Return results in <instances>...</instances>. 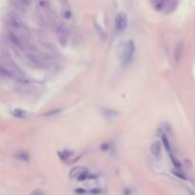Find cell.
Wrapping results in <instances>:
<instances>
[{"instance_id": "cell-1", "label": "cell", "mask_w": 195, "mask_h": 195, "mask_svg": "<svg viewBox=\"0 0 195 195\" xmlns=\"http://www.w3.org/2000/svg\"><path fill=\"white\" fill-rule=\"evenodd\" d=\"M134 43L132 40H128L124 43V46L122 49L121 52V59L124 63H128L129 60L132 59L133 53H134Z\"/></svg>"}, {"instance_id": "cell-2", "label": "cell", "mask_w": 195, "mask_h": 195, "mask_svg": "<svg viewBox=\"0 0 195 195\" xmlns=\"http://www.w3.org/2000/svg\"><path fill=\"white\" fill-rule=\"evenodd\" d=\"M128 27V17L125 13H119L115 18V28L118 31H124Z\"/></svg>"}, {"instance_id": "cell-3", "label": "cell", "mask_w": 195, "mask_h": 195, "mask_svg": "<svg viewBox=\"0 0 195 195\" xmlns=\"http://www.w3.org/2000/svg\"><path fill=\"white\" fill-rule=\"evenodd\" d=\"M8 23L10 27H12L13 29H15V30H21L24 27V23L22 19L14 14L8 15Z\"/></svg>"}, {"instance_id": "cell-4", "label": "cell", "mask_w": 195, "mask_h": 195, "mask_svg": "<svg viewBox=\"0 0 195 195\" xmlns=\"http://www.w3.org/2000/svg\"><path fill=\"white\" fill-rule=\"evenodd\" d=\"M27 57L32 64L35 65V66H37V67H44L45 66V61L43 60L41 57H39L38 55H36L35 53L28 52Z\"/></svg>"}, {"instance_id": "cell-5", "label": "cell", "mask_w": 195, "mask_h": 195, "mask_svg": "<svg viewBox=\"0 0 195 195\" xmlns=\"http://www.w3.org/2000/svg\"><path fill=\"white\" fill-rule=\"evenodd\" d=\"M7 38L9 40L10 43H12V44L15 47H18V48H22L23 45H22V42H21V39L16 35H14V32H8L7 35Z\"/></svg>"}, {"instance_id": "cell-6", "label": "cell", "mask_w": 195, "mask_h": 195, "mask_svg": "<svg viewBox=\"0 0 195 195\" xmlns=\"http://www.w3.org/2000/svg\"><path fill=\"white\" fill-rule=\"evenodd\" d=\"M88 169L84 167H76V168H73L71 172H70V178L71 179H75V178H78L80 175H82L83 173L87 172Z\"/></svg>"}, {"instance_id": "cell-7", "label": "cell", "mask_w": 195, "mask_h": 195, "mask_svg": "<svg viewBox=\"0 0 195 195\" xmlns=\"http://www.w3.org/2000/svg\"><path fill=\"white\" fill-rule=\"evenodd\" d=\"M57 34H58V37H59L60 42L62 43L63 45H65V44H66V42H67V38H68L67 37L68 35H67L66 29H65L63 26H59L57 28Z\"/></svg>"}, {"instance_id": "cell-8", "label": "cell", "mask_w": 195, "mask_h": 195, "mask_svg": "<svg viewBox=\"0 0 195 195\" xmlns=\"http://www.w3.org/2000/svg\"><path fill=\"white\" fill-rule=\"evenodd\" d=\"M183 51H184V45H183V43H179L174 51V60L176 62H178L181 59V57L183 55Z\"/></svg>"}, {"instance_id": "cell-9", "label": "cell", "mask_w": 195, "mask_h": 195, "mask_svg": "<svg viewBox=\"0 0 195 195\" xmlns=\"http://www.w3.org/2000/svg\"><path fill=\"white\" fill-rule=\"evenodd\" d=\"M150 151L154 156H158L161 153V143H160V141H155V142L151 145Z\"/></svg>"}, {"instance_id": "cell-10", "label": "cell", "mask_w": 195, "mask_h": 195, "mask_svg": "<svg viewBox=\"0 0 195 195\" xmlns=\"http://www.w3.org/2000/svg\"><path fill=\"white\" fill-rule=\"evenodd\" d=\"M12 114H13L14 116L17 117V118H25L26 115H27V113H26L25 111L20 110V109H15V110H14L13 112H12Z\"/></svg>"}, {"instance_id": "cell-11", "label": "cell", "mask_w": 195, "mask_h": 195, "mask_svg": "<svg viewBox=\"0 0 195 195\" xmlns=\"http://www.w3.org/2000/svg\"><path fill=\"white\" fill-rule=\"evenodd\" d=\"M14 157L18 160H23V161H28L29 160V155L27 152H25V151H19V152H17Z\"/></svg>"}, {"instance_id": "cell-12", "label": "cell", "mask_w": 195, "mask_h": 195, "mask_svg": "<svg viewBox=\"0 0 195 195\" xmlns=\"http://www.w3.org/2000/svg\"><path fill=\"white\" fill-rule=\"evenodd\" d=\"M162 142H163V144H164V146H165V148H166V149H167L168 152H169V153L171 152V148H170L169 141L168 137H167L165 134L162 135Z\"/></svg>"}, {"instance_id": "cell-13", "label": "cell", "mask_w": 195, "mask_h": 195, "mask_svg": "<svg viewBox=\"0 0 195 195\" xmlns=\"http://www.w3.org/2000/svg\"><path fill=\"white\" fill-rule=\"evenodd\" d=\"M169 157H170V160H171V162H172V164L173 165H174L176 168H181V163H180V162L174 157V155H173L171 152H169Z\"/></svg>"}, {"instance_id": "cell-14", "label": "cell", "mask_w": 195, "mask_h": 195, "mask_svg": "<svg viewBox=\"0 0 195 195\" xmlns=\"http://www.w3.org/2000/svg\"><path fill=\"white\" fill-rule=\"evenodd\" d=\"M172 172H173V174H174L175 176H177V177H179L180 179H184V180H186V179H187L186 176H185V174H184V173H182L181 171L177 170V169L172 170Z\"/></svg>"}, {"instance_id": "cell-15", "label": "cell", "mask_w": 195, "mask_h": 195, "mask_svg": "<svg viewBox=\"0 0 195 195\" xmlns=\"http://www.w3.org/2000/svg\"><path fill=\"white\" fill-rule=\"evenodd\" d=\"M63 16L66 18V19H70L71 17V12L69 9L63 10Z\"/></svg>"}, {"instance_id": "cell-16", "label": "cell", "mask_w": 195, "mask_h": 195, "mask_svg": "<svg viewBox=\"0 0 195 195\" xmlns=\"http://www.w3.org/2000/svg\"><path fill=\"white\" fill-rule=\"evenodd\" d=\"M30 195H44L43 194V192H42V190H40V189H35V190H34L31 193H30Z\"/></svg>"}, {"instance_id": "cell-17", "label": "cell", "mask_w": 195, "mask_h": 195, "mask_svg": "<svg viewBox=\"0 0 195 195\" xmlns=\"http://www.w3.org/2000/svg\"><path fill=\"white\" fill-rule=\"evenodd\" d=\"M91 194H100L101 193V189H93L90 191Z\"/></svg>"}, {"instance_id": "cell-18", "label": "cell", "mask_w": 195, "mask_h": 195, "mask_svg": "<svg viewBox=\"0 0 195 195\" xmlns=\"http://www.w3.org/2000/svg\"><path fill=\"white\" fill-rule=\"evenodd\" d=\"M101 149L106 151L107 149H109V144H107V143H104L102 146H101Z\"/></svg>"}, {"instance_id": "cell-19", "label": "cell", "mask_w": 195, "mask_h": 195, "mask_svg": "<svg viewBox=\"0 0 195 195\" xmlns=\"http://www.w3.org/2000/svg\"><path fill=\"white\" fill-rule=\"evenodd\" d=\"M75 191L78 192V193H86V190L85 189H77Z\"/></svg>"}]
</instances>
